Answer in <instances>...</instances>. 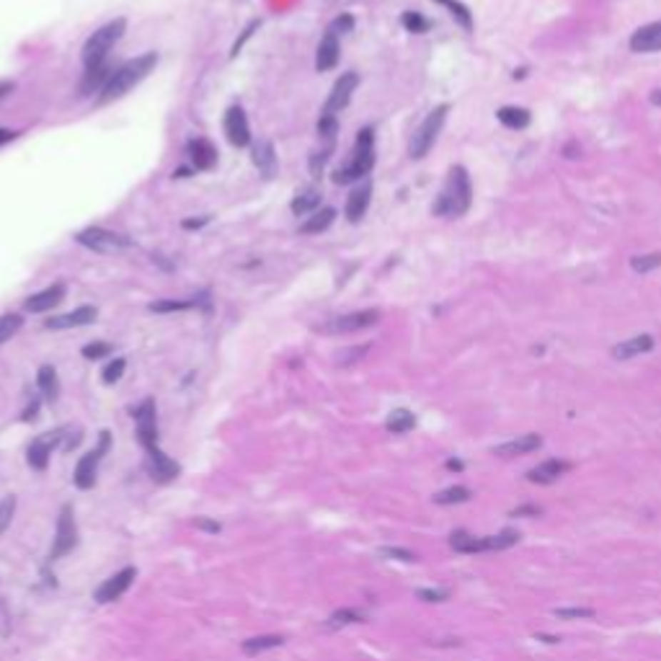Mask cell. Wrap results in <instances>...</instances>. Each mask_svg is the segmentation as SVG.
I'll list each match as a JSON object with an SVG mask.
<instances>
[{
    "mask_svg": "<svg viewBox=\"0 0 661 661\" xmlns=\"http://www.w3.org/2000/svg\"><path fill=\"white\" fill-rule=\"evenodd\" d=\"M132 416L137 421V439L145 450L158 447V418H156V400L145 398L137 408H132Z\"/></svg>",
    "mask_w": 661,
    "mask_h": 661,
    "instance_id": "obj_11",
    "label": "cell"
},
{
    "mask_svg": "<svg viewBox=\"0 0 661 661\" xmlns=\"http://www.w3.org/2000/svg\"><path fill=\"white\" fill-rule=\"evenodd\" d=\"M630 49L633 52H661V21L656 24H646L630 36Z\"/></svg>",
    "mask_w": 661,
    "mask_h": 661,
    "instance_id": "obj_23",
    "label": "cell"
},
{
    "mask_svg": "<svg viewBox=\"0 0 661 661\" xmlns=\"http://www.w3.org/2000/svg\"><path fill=\"white\" fill-rule=\"evenodd\" d=\"M338 57H341V44H338V36L326 31V36L321 39L316 49V70L318 73H328L338 65Z\"/></svg>",
    "mask_w": 661,
    "mask_h": 661,
    "instance_id": "obj_21",
    "label": "cell"
},
{
    "mask_svg": "<svg viewBox=\"0 0 661 661\" xmlns=\"http://www.w3.org/2000/svg\"><path fill=\"white\" fill-rule=\"evenodd\" d=\"M256 29H261V21H256V19H253V21H251V24H248V26H246L243 31H241V36H238V39H236V44H233V49H230V57H238V54H241V49H243V44H246V41H248L251 36L256 34Z\"/></svg>",
    "mask_w": 661,
    "mask_h": 661,
    "instance_id": "obj_47",
    "label": "cell"
},
{
    "mask_svg": "<svg viewBox=\"0 0 661 661\" xmlns=\"http://www.w3.org/2000/svg\"><path fill=\"white\" fill-rule=\"evenodd\" d=\"M630 266H633V271H638V274H648V271H654L661 266V253H646V256H633L630 258Z\"/></svg>",
    "mask_w": 661,
    "mask_h": 661,
    "instance_id": "obj_43",
    "label": "cell"
},
{
    "mask_svg": "<svg viewBox=\"0 0 661 661\" xmlns=\"http://www.w3.org/2000/svg\"><path fill=\"white\" fill-rule=\"evenodd\" d=\"M594 610L592 607H560L555 610V617L558 620H592L594 617Z\"/></svg>",
    "mask_w": 661,
    "mask_h": 661,
    "instance_id": "obj_44",
    "label": "cell"
},
{
    "mask_svg": "<svg viewBox=\"0 0 661 661\" xmlns=\"http://www.w3.org/2000/svg\"><path fill=\"white\" fill-rule=\"evenodd\" d=\"M124 370H127V359H124V357H114V359H111V362H109V365L101 370V380H104L106 385L119 383V380H122V375H124Z\"/></svg>",
    "mask_w": 661,
    "mask_h": 661,
    "instance_id": "obj_41",
    "label": "cell"
},
{
    "mask_svg": "<svg viewBox=\"0 0 661 661\" xmlns=\"http://www.w3.org/2000/svg\"><path fill=\"white\" fill-rule=\"evenodd\" d=\"M14 88H16L14 81H0V101H3V99H6V96L14 91Z\"/></svg>",
    "mask_w": 661,
    "mask_h": 661,
    "instance_id": "obj_57",
    "label": "cell"
},
{
    "mask_svg": "<svg viewBox=\"0 0 661 661\" xmlns=\"http://www.w3.org/2000/svg\"><path fill=\"white\" fill-rule=\"evenodd\" d=\"M75 545H78V527H75L73 506H62L60 520H57V535H54L52 550H49V560H60Z\"/></svg>",
    "mask_w": 661,
    "mask_h": 661,
    "instance_id": "obj_8",
    "label": "cell"
},
{
    "mask_svg": "<svg viewBox=\"0 0 661 661\" xmlns=\"http://www.w3.org/2000/svg\"><path fill=\"white\" fill-rule=\"evenodd\" d=\"M284 638L282 635H258V638H248V641H243V651L251 656L261 654V651H269V648H277L282 646Z\"/></svg>",
    "mask_w": 661,
    "mask_h": 661,
    "instance_id": "obj_35",
    "label": "cell"
},
{
    "mask_svg": "<svg viewBox=\"0 0 661 661\" xmlns=\"http://www.w3.org/2000/svg\"><path fill=\"white\" fill-rule=\"evenodd\" d=\"M370 202H372V183L362 181L357 189L349 194V199H346V207H344L346 220H349V223H359V220L367 215Z\"/></svg>",
    "mask_w": 661,
    "mask_h": 661,
    "instance_id": "obj_22",
    "label": "cell"
},
{
    "mask_svg": "<svg viewBox=\"0 0 661 661\" xmlns=\"http://www.w3.org/2000/svg\"><path fill=\"white\" fill-rule=\"evenodd\" d=\"M135 568L129 566V568H122L119 574H114L111 579H106L99 587V592H96V602H101V605H106V602H114V600H119L124 592L129 589V584H132V579H135Z\"/></svg>",
    "mask_w": 661,
    "mask_h": 661,
    "instance_id": "obj_18",
    "label": "cell"
},
{
    "mask_svg": "<svg viewBox=\"0 0 661 661\" xmlns=\"http://www.w3.org/2000/svg\"><path fill=\"white\" fill-rule=\"evenodd\" d=\"M351 29H354V19H351L349 14H344V16H336V19L330 21L328 31L338 36V34H349Z\"/></svg>",
    "mask_w": 661,
    "mask_h": 661,
    "instance_id": "obj_50",
    "label": "cell"
},
{
    "mask_svg": "<svg viewBox=\"0 0 661 661\" xmlns=\"http://www.w3.org/2000/svg\"><path fill=\"white\" fill-rule=\"evenodd\" d=\"M372 166H375V129L365 127L357 132V142H354L351 158L344 166H338L330 178H333V183H338V186H346V183L362 181V178L372 171Z\"/></svg>",
    "mask_w": 661,
    "mask_h": 661,
    "instance_id": "obj_3",
    "label": "cell"
},
{
    "mask_svg": "<svg viewBox=\"0 0 661 661\" xmlns=\"http://www.w3.org/2000/svg\"><path fill=\"white\" fill-rule=\"evenodd\" d=\"M111 73H114V70L109 68L106 62H104V65H94V68H86L81 83H78V96H81V99H88V96H94V94H101L104 86H106L109 78H111Z\"/></svg>",
    "mask_w": 661,
    "mask_h": 661,
    "instance_id": "obj_20",
    "label": "cell"
},
{
    "mask_svg": "<svg viewBox=\"0 0 661 661\" xmlns=\"http://www.w3.org/2000/svg\"><path fill=\"white\" fill-rule=\"evenodd\" d=\"M196 527L209 530V533H220V525H215V522H207V520H199V522H196Z\"/></svg>",
    "mask_w": 661,
    "mask_h": 661,
    "instance_id": "obj_58",
    "label": "cell"
},
{
    "mask_svg": "<svg viewBox=\"0 0 661 661\" xmlns=\"http://www.w3.org/2000/svg\"><path fill=\"white\" fill-rule=\"evenodd\" d=\"M416 597L424 602H445L450 600V592H445V589H418Z\"/></svg>",
    "mask_w": 661,
    "mask_h": 661,
    "instance_id": "obj_52",
    "label": "cell"
},
{
    "mask_svg": "<svg viewBox=\"0 0 661 661\" xmlns=\"http://www.w3.org/2000/svg\"><path fill=\"white\" fill-rule=\"evenodd\" d=\"M540 445H543L540 434H522V437L509 439L504 445L493 447V455H499V458H520V455H530L535 450H540Z\"/></svg>",
    "mask_w": 661,
    "mask_h": 661,
    "instance_id": "obj_24",
    "label": "cell"
},
{
    "mask_svg": "<svg viewBox=\"0 0 661 661\" xmlns=\"http://www.w3.org/2000/svg\"><path fill=\"white\" fill-rule=\"evenodd\" d=\"M651 104H654V106H661V88H656L654 94H651Z\"/></svg>",
    "mask_w": 661,
    "mask_h": 661,
    "instance_id": "obj_60",
    "label": "cell"
},
{
    "mask_svg": "<svg viewBox=\"0 0 661 661\" xmlns=\"http://www.w3.org/2000/svg\"><path fill=\"white\" fill-rule=\"evenodd\" d=\"M543 514V509L535 504H525V506H517L512 512V517H540Z\"/></svg>",
    "mask_w": 661,
    "mask_h": 661,
    "instance_id": "obj_54",
    "label": "cell"
},
{
    "mask_svg": "<svg viewBox=\"0 0 661 661\" xmlns=\"http://www.w3.org/2000/svg\"><path fill=\"white\" fill-rule=\"evenodd\" d=\"M62 437H65V432L62 429H57V432H47L41 434V437H36L31 445H29L26 450V460L29 465L34 468V470H44L49 463V455H52V450L62 442Z\"/></svg>",
    "mask_w": 661,
    "mask_h": 661,
    "instance_id": "obj_13",
    "label": "cell"
},
{
    "mask_svg": "<svg viewBox=\"0 0 661 661\" xmlns=\"http://www.w3.org/2000/svg\"><path fill=\"white\" fill-rule=\"evenodd\" d=\"M330 156H333V142H326L321 150H313L311 158H308V171H311L313 178H321V176H323Z\"/></svg>",
    "mask_w": 661,
    "mask_h": 661,
    "instance_id": "obj_34",
    "label": "cell"
},
{
    "mask_svg": "<svg viewBox=\"0 0 661 661\" xmlns=\"http://www.w3.org/2000/svg\"><path fill=\"white\" fill-rule=\"evenodd\" d=\"M186 156L194 171H212L217 166V148L207 137H194L186 142Z\"/></svg>",
    "mask_w": 661,
    "mask_h": 661,
    "instance_id": "obj_15",
    "label": "cell"
},
{
    "mask_svg": "<svg viewBox=\"0 0 661 661\" xmlns=\"http://www.w3.org/2000/svg\"><path fill=\"white\" fill-rule=\"evenodd\" d=\"M378 321H380L378 308L354 311V313H346V316L330 318L328 323L323 326V333H333V336H338V333H354V330L370 328V326H375Z\"/></svg>",
    "mask_w": 661,
    "mask_h": 661,
    "instance_id": "obj_9",
    "label": "cell"
},
{
    "mask_svg": "<svg viewBox=\"0 0 661 661\" xmlns=\"http://www.w3.org/2000/svg\"><path fill=\"white\" fill-rule=\"evenodd\" d=\"M65 295H68V287L62 282H54L49 284V287H44L41 292H36V295L26 297V303H24V308H26L29 313H47L52 311L54 305H60L62 300H65Z\"/></svg>",
    "mask_w": 661,
    "mask_h": 661,
    "instance_id": "obj_16",
    "label": "cell"
},
{
    "mask_svg": "<svg viewBox=\"0 0 661 661\" xmlns=\"http://www.w3.org/2000/svg\"><path fill=\"white\" fill-rule=\"evenodd\" d=\"M357 86H359V75L354 73V70H346V73L338 75L333 88H330L328 99H326V104H323L326 114H338V111H344V109L349 106Z\"/></svg>",
    "mask_w": 661,
    "mask_h": 661,
    "instance_id": "obj_10",
    "label": "cell"
},
{
    "mask_svg": "<svg viewBox=\"0 0 661 661\" xmlns=\"http://www.w3.org/2000/svg\"><path fill=\"white\" fill-rule=\"evenodd\" d=\"M111 344H106V341H94V344H86L81 349V354L86 359H91V362H99V359H104V357H109L111 354Z\"/></svg>",
    "mask_w": 661,
    "mask_h": 661,
    "instance_id": "obj_45",
    "label": "cell"
},
{
    "mask_svg": "<svg viewBox=\"0 0 661 661\" xmlns=\"http://www.w3.org/2000/svg\"><path fill=\"white\" fill-rule=\"evenodd\" d=\"M400 24H403V26L408 29L411 34H426V31H429V26H432V24H429V19H424V16L416 14V11H405V14L400 16Z\"/></svg>",
    "mask_w": 661,
    "mask_h": 661,
    "instance_id": "obj_40",
    "label": "cell"
},
{
    "mask_svg": "<svg viewBox=\"0 0 661 661\" xmlns=\"http://www.w3.org/2000/svg\"><path fill=\"white\" fill-rule=\"evenodd\" d=\"M124 31H127V21L124 19H114L104 24L101 29H96L94 34L88 36L86 44H83V65L86 68H94V65H104L109 57V52L116 47V41L122 39Z\"/></svg>",
    "mask_w": 661,
    "mask_h": 661,
    "instance_id": "obj_4",
    "label": "cell"
},
{
    "mask_svg": "<svg viewBox=\"0 0 661 661\" xmlns=\"http://www.w3.org/2000/svg\"><path fill=\"white\" fill-rule=\"evenodd\" d=\"M36 385H39L41 395H44L49 403H54V400L60 398V378H57V370H54L52 365L39 367V372H36Z\"/></svg>",
    "mask_w": 661,
    "mask_h": 661,
    "instance_id": "obj_30",
    "label": "cell"
},
{
    "mask_svg": "<svg viewBox=\"0 0 661 661\" xmlns=\"http://www.w3.org/2000/svg\"><path fill=\"white\" fill-rule=\"evenodd\" d=\"M191 173H194V168H186V166H181V168L173 171V178H189Z\"/></svg>",
    "mask_w": 661,
    "mask_h": 661,
    "instance_id": "obj_59",
    "label": "cell"
},
{
    "mask_svg": "<svg viewBox=\"0 0 661 661\" xmlns=\"http://www.w3.org/2000/svg\"><path fill=\"white\" fill-rule=\"evenodd\" d=\"M199 305H204V308H209V295L207 292H202V295L196 297H163V300H156V303L148 305L150 313H161V316H168V313H183V311H191V308H199Z\"/></svg>",
    "mask_w": 661,
    "mask_h": 661,
    "instance_id": "obj_19",
    "label": "cell"
},
{
    "mask_svg": "<svg viewBox=\"0 0 661 661\" xmlns=\"http://www.w3.org/2000/svg\"><path fill=\"white\" fill-rule=\"evenodd\" d=\"M223 129L233 148H248L251 145V124H248V116H246V111L241 106H230L228 111H225Z\"/></svg>",
    "mask_w": 661,
    "mask_h": 661,
    "instance_id": "obj_12",
    "label": "cell"
},
{
    "mask_svg": "<svg viewBox=\"0 0 661 661\" xmlns=\"http://www.w3.org/2000/svg\"><path fill=\"white\" fill-rule=\"evenodd\" d=\"M318 137L326 142H333L338 135V116L336 114H326V111H321V116H318Z\"/></svg>",
    "mask_w": 661,
    "mask_h": 661,
    "instance_id": "obj_38",
    "label": "cell"
},
{
    "mask_svg": "<svg viewBox=\"0 0 661 661\" xmlns=\"http://www.w3.org/2000/svg\"><path fill=\"white\" fill-rule=\"evenodd\" d=\"M251 158H253V166L258 168V173L263 178H274L279 171V158H277V148L271 140H258L253 148H251Z\"/></svg>",
    "mask_w": 661,
    "mask_h": 661,
    "instance_id": "obj_17",
    "label": "cell"
},
{
    "mask_svg": "<svg viewBox=\"0 0 661 661\" xmlns=\"http://www.w3.org/2000/svg\"><path fill=\"white\" fill-rule=\"evenodd\" d=\"M654 336L651 333H641V336H633L627 338V341H620V344L612 349V357L620 359V362H625V359H633V357H641V354H646V351L654 349Z\"/></svg>",
    "mask_w": 661,
    "mask_h": 661,
    "instance_id": "obj_27",
    "label": "cell"
},
{
    "mask_svg": "<svg viewBox=\"0 0 661 661\" xmlns=\"http://www.w3.org/2000/svg\"><path fill=\"white\" fill-rule=\"evenodd\" d=\"M434 3H442V6H450V3H453V0H434Z\"/></svg>",
    "mask_w": 661,
    "mask_h": 661,
    "instance_id": "obj_62",
    "label": "cell"
},
{
    "mask_svg": "<svg viewBox=\"0 0 661 661\" xmlns=\"http://www.w3.org/2000/svg\"><path fill=\"white\" fill-rule=\"evenodd\" d=\"M321 202H323L321 189H316V186H305V189H300L295 194L290 209L295 212L297 217H305V215H313L316 209H321Z\"/></svg>",
    "mask_w": 661,
    "mask_h": 661,
    "instance_id": "obj_28",
    "label": "cell"
},
{
    "mask_svg": "<svg viewBox=\"0 0 661 661\" xmlns=\"http://www.w3.org/2000/svg\"><path fill=\"white\" fill-rule=\"evenodd\" d=\"M109 447H111V434L101 432V434H99V447L83 455L81 463H78V468H75V475H73L75 486L83 488V491L94 486V483H96V473H99V463H101L104 455L109 453Z\"/></svg>",
    "mask_w": 661,
    "mask_h": 661,
    "instance_id": "obj_7",
    "label": "cell"
},
{
    "mask_svg": "<svg viewBox=\"0 0 661 661\" xmlns=\"http://www.w3.org/2000/svg\"><path fill=\"white\" fill-rule=\"evenodd\" d=\"M496 119L509 129H525V127H530V122H533L530 111L522 109V106H501L499 111H496Z\"/></svg>",
    "mask_w": 661,
    "mask_h": 661,
    "instance_id": "obj_31",
    "label": "cell"
},
{
    "mask_svg": "<svg viewBox=\"0 0 661 661\" xmlns=\"http://www.w3.org/2000/svg\"><path fill=\"white\" fill-rule=\"evenodd\" d=\"M11 140H16V132H14V129L0 127V148H3V145H8Z\"/></svg>",
    "mask_w": 661,
    "mask_h": 661,
    "instance_id": "obj_55",
    "label": "cell"
},
{
    "mask_svg": "<svg viewBox=\"0 0 661 661\" xmlns=\"http://www.w3.org/2000/svg\"><path fill=\"white\" fill-rule=\"evenodd\" d=\"M447 468H450V470H463V463H460V460H447Z\"/></svg>",
    "mask_w": 661,
    "mask_h": 661,
    "instance_id": "obj_61",
    "label": "cell"
},
{
    "mask_svg": "<svg viewBox=\"0 0 661 661\" xmlns=\"http://www.w3.org/2000/svg\"><path fill=\"white\" fill-rule=\"evenodd\" d=\"M148 460H150V475H153L158 483H171V480H173L176 475L181 473L178 463H173L168 455H163L158 447L148 450Z\"/></svg>",
    "mask_w": 661,
    "mask_h": 661,
    "instance_id": "obj_26",
    "label": "cell"
},
{
    "mask_svg": "<svg viewBox=\"0 0 661 661\" xmlns=\"http://www.w3.org/2000/svg\"><path fill=\"white\" fill-rule=\"evenodd\" d=\"M75 243H81L88 251H96V253H106V256L109 253H122V251H127L132 246L127 236H119L114 230L99 228V225L78 230L75 233Z\"/></svg>",
    "mask_w": 661,
    "mask_h": 661,
    "instance_id": "obj_6",
    "label": "cell"
},
{
    "mask_svg": "<svg viewBox=\"0 0 661 661\" xmlns=\"http://www.w3.org/2000/svg\"><path fill=\"white\" fill-rule=\"evenodd\" d=\"M156 65H158L156 52H145V54H140V57H132V60L122 62V65L111 73V78H109L106 86H104L101 99H99V101L109 104V101L122 99V96L129 94L135 86H140V83L145 81L153 70H156Z\"/></svg>",
    "mask_w": 661,
    "mask_h": 661,
    "instance_id": "obj_2",
    "label": "cell"
},
{
    "mask_svg": "<svg viewBox=\"0 0 661 661\" xmlns=\"http://www.w3.org/2000/svg\"><path fill=\"white\" fill-rule=\"evenodd\" d=\"M447 111H450V106L442 104V106L432 109V111L426 114L424 122L418 124V129L411 135V142H408V156H411L413 161H421V158L434 148L439 132H442V127H445Z\"/></svg>",
    "mask_w": 661,
    "mask_h": 661,
    "instance_id": "obj_5",
    "label": "cell"
},
{
    "mask_svg": "<svg viewBox=\"0 0 661 661\" xmlns=\"http://www.w3.org/2000/svg\"><path fill=\"white\" fill-rule=\"evenodd\" d=\"M385 426H388V432H393V434H405L416 426V416H413L408 408H395V411L388 416Z\"/></svg>",
    "mask_w": 661,
    "mask_h": 661,
    "instance_id": "obj_33",
    "label": "cell"
},
{
    "mask_svg": "<svg viewBox=\"0 0 661 661\" xmlns=\"http://www.w3.org/2000/svg\"><path fill=\"white\" fill-rule=\"evenodd\" d=\"M380 555H383V558H390V560H403V563L416 560V555H413L411 550H405V548H380Z\"/></svg>",
    "mask_w": 661,
    "mask_h": 661,
    "instance_id": "obj_51",
    "label": "cell"
},
{
    "mask_svg": "<svg viewBox=\"0 0 661 661\" xmlns=\"http://www.w3.org/2000/svg\"><path fill=\"white\" fill-rule=\"evenodd\" d=\"M36 411H39V398H34L31 403L26 405V411H24V421H29V418H34Z\"/></svg>",
    "mask_w": 661,
    "mask_h": 661,
    "instance_id": "obj_56",
    "label": "cell"
},
{
    "mask_svg": "<svg viewBox=\"0 0 661 661\" xmlns=\"http://www.w3.org/2000/svg\"><path fill=\"white\" fill-rule=\"evenodd\" d=\"M450 545H453V550H458V553H486L483 538H475V535H468V533H453Z\"/></svg>",
    "mask_w": 661,
    "mask_h": 661,
    "instance_id": "obj_32",
    "label": "cell"
},
{
    "mask_svg": "<svg viewBox=\"0 0 661 661\" xmlns=\"http://www.w3.org/2000/svg\"><path fill=\"white\" fill-rule=\"evenodd\" d=\"M99 318V308L94 305H81L70 313H62V316H54L49 321H44V328L47 330H68V328H81V326H91Z\"/></svg>",
    "mask_w": 661,
    "mask_h": 661,
    "instance_id": "obj_14",
    "label": "cell"
},
{
    "mask_svg": "<svg viewBox=\"0 0 661 661\" xmlns=\"http://www.w3.org/2000/svg\"><path fill=\"white\" fill-rule=\"evenodd\" d=\"M367 615L362 610H336L330 615L328 625L330 627H341V625H351V622H365Z\"/></svg>",
    "mask_w": 661,
    "mask_h": 661,
    "instance_id": "obj_42",
    "label": "cell"
},
{
    "mask_svg": "<svg viewBox=\"0 0 661 661\" xmlns=\"http://www.w3.org/2000/svg\"><path fill=\"white\" fill-rule=\"evenodd\" d=\"M14 512H16V499L14 496H6V499L0 501V535H3V530L11 525Z\"/></svg>",
    "mask_w": 661,
    "mask_h": 661,
    "instance_id": "obj_48",
    "label": "cell"
},
{
    "mask_svg": "<svg viewBox=\"0 0 661 661\" xmlns=\"http://www.w3.org/2000/svg\"><path fill=\"white\" fill-rule=\"evenodd\" d=\"M568 470H571V463H566V460H545V463H540L538 468L527 473V480L548 486V483H555L560 475H566Z\"/></svg>",
    "mask_w": 661,
    "mask_h": 661,
    "instance_id": "obj_25",
    "label": "cell"
},
{
    "mask_svg": "<svg viewBox=\"0 0 661 661\" xmlns=\"http://www.w3.org/2000/svg\"><path fill=\"white\" fill-rule=\"evenodd\" d=\"M517 540H520V533H514V530H504V533H499V535H488V538H483V545H486V550H506V548L517 545Z\"/></svg>",
    "mask_w": 661,
    "mask_h": 661,
    "instance_id": "obj_39",
    "label": "cell"
},
{
    "mask_svg": "<svg viewBox=\"0 0 661 661\" xmlns=\"http://www.w3.org/2000/svg\"><path fill=\"white\" fill-rule=\"evenodd\" d=\"M473 202V186H470V176L463 166H453L450 173H447V181L442 186V191L437 194V202H434L432 212L437 217H447V220H455V217H463L470 209Z\"/></svg>",
    "mask_w": 661,
    "mask_h": 661,
    "instance_id": "obj_1",
    "label": "cell"
},
{
    "mask_svg": "<svg viewBox=\"0 0 661 661\" xmlns=\"http://www.w3.org/2000/svg\"><path fill=\"white\" fill-rule=\"evenodd\" d=\"M367 351H370V344H367V346H354V349H344L341 354H336V365H341V367L354 365V362H359V359L365 357Z\"/></svg>",
    "mask_w": 661,
    "mask_h": 661,
    "instance_id": "obj_46",
    "label": "cell"
},
{
    "mask_svg": "<svg viewBox=\"0 0 661 661\" xmlns=\"http://www.w3.org/2000/svg\"><path fill=\"white\" fill-rule=\"evenodd\" d=\"M470 496H473L470 488L450 486V488H445V491H439L437 496H434V501H437L439 506H453V504H465Z\"/></svg>",
    "mask_w": 661,
    "mask_h": 661,
    "instance_id": "obj_36",
    "label": "cell"
},
{
    "mask_svg": "<svg viewBox=\"0 0 661 661\" xmlns=\"http://www.w3.org/2000/svg\"><path fill=\"white\" fill-rule=\"evenodd\" d=\"M209 220H212L209 215L186 217V220H181V228H183V230H199V228H204V225H209Z\"/></svg>",
    "mask_w": 661,
    "mask_h": 661,
    "instance_id": "obj_53",
    "label": "cell"
},
{
    "mask_svg": "<svg viewBox=\"0 0 661 661\" xmlns=\"http://www.w3.org/2000/svg\"><path fill=\"white\" fill-rule=\"evenodd\" d=\"M333 220H336V209L321 207V209H316L311 217H305L303 225H300V233H303V236H318V233L328 230L330 225H333Z\"/></svg>",
    "mask_w": 661,
    "mask_h": 661,
    "instance_id": "obj_29",
    "label": "cell"
},
{
    "mask_svg": "<svg viewBox=\"0 0 661 661\" xmlns=\"http://www.w3.org/2000/svg\"><path fill=\"white\" fill-rule=\"evenodd\" d=\"M447 8H450V14H453V19H458V24H460V26H463V29H473L470 11H468V8L463 6V3H458V0H453V3H450V6H447Z\"/></svg>",
    "mask_w": 661,
    "mask_h": 661,
    "instance_id": "obj_49",
    "label": "cell"
},
{
    "mask_svg": "<svg viewBox=\"0 0 661 661\" xmlns=\"http://www.w3.org/2000/svg\"><path fill=\"white\" fill-rule=\"evenodd\" d=\"M21 326H24V316H19V313H6V316H0V346L8 344V341L21 330Z\"/></svg>",
    "mask_w": 661,
    "mask_h": 661,
    "instance_id": "obj_37",
    "label": "cell"
}]
</instances>
